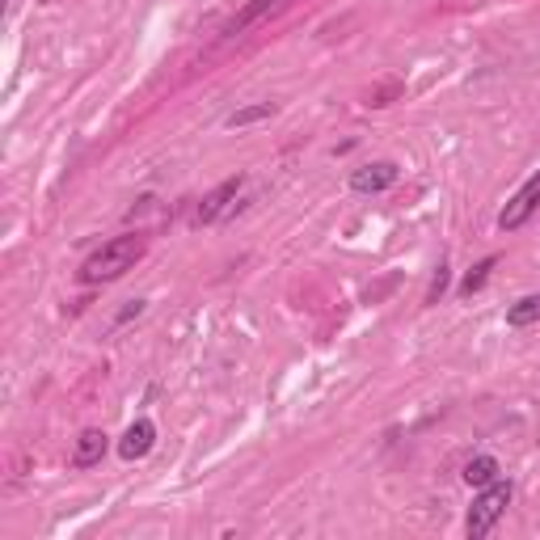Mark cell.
Wrapping results in <instances>:
<instances>
[{
  "instance_id": "6",
  "label": "cell",
  "mask_w": 540,
  "mask_h": 540,
  "mask_svg": "<svg viewBox=\"0 0 540 540\" xmlns=\"http://www.w3.org/2000/svg\"><path fill=\"white\" fill-rule=\"evenodd\" d=\"M152 443H157V422H152V418H135L127 427V435L119 439V456L123 460H144L152 452Z\"/></svg>"
},
{
  "instance_id": "2",
  "label": "cell",
  "mask_w": 540,
  "mask_h": 540,
  "mask_svg": "<svg viewBox=\"0 0 540 540\" xmlns=\"http://www.w3.org/2000/svg\"><path fill=\"white\" fill-rule=\"evenodd\" d=\"M511 498H515V486L511 481H490V486H481V494L473 498V507H469V519H465V532L473 536V540H481V536H490L494 532V524L503 519V511L511 507Z\"/></svg>"
},
{
  "instance_id": "5",
  "label": "cell",
  "mask_w": 540,
  "mask_h": 540,
  "mask_svg": "<svg viewBox=\"0 0 540 540\" xmlns=\"http://www.w3.org/2000/svg\"><path fill=\"white\" fill-rule=\"evenodd\" d=\"M397 178H401V169L393 161H372L351 173V190L355 195H384V190L397 186Z\"/></svg>"
},
{
  "instance_id": "1",
  "label": "cell",
  "mask_w": 540,
  "mask_h": 540,
  "mask_svg": "<svg viewBox=\"0 0 540 540\" xmlns=\"http://www.w3.org/2000/svg\"><path fill=\"white\" fill-rule=\"evenodd\" d=\"M148 254V237L140 233H123V237H110L102 249H93V254L81 262V270H76V279L81 283H110L127 275V270L135 266Z\"/></svg>"
},
{
  "instance_id": "9",
  "label": "cell",
  "mask_w": 540,
  "mask_h": 540,
  "mask_svg": "<svg viewBox=\"0 0 540 540\" xmlns=\"http://www.w3.org/2000/svg\"><path fill=\"white\" fill-rule=\"evenodd\" d=\"M540 321V292L536 296H524L507 308V325L511 330H524V325H536Z\"/></svg>"
},
{
  "instance_id": "12",
  "label": "cell",
  "mask_w": 540,
  "mask_h": 540,
  "mask_svg": "<svg viewBox=\"0 0 540 540\" xmlns=\"http://www.w3.org/2000/svg\"><path fill=\"white\" fill-rule=\"evenodd\" d=\"M443 287H448V270H443V266H439V275H435V283H431V296H427L431 304H435V300L443 296Z\"/></svg>"
},
{
  "instance_id": "8",
  "label": "cell",
  "mask_w": 540,
  "mask_h": 540,
  "mask_svg": "<svg viewBox=\"0 0 540 540\" xmlns=\"http://www.w3.org/2000/svg\"><path fill=\"white\" fill-rule=\"evenodd\" d=\"M460 477H465V486L481 490V486H490V481H498V477H503V465H498L494 456H473Z\"/></svg>"
},
{
  "instance_id": "3",
  "label": "cell",
  "mask_w": 540,
  "mask_h": 540,
  "mask_svg": "<svg viewBox=\"0 0 540 540\" xmlns=\"http://www.w3.org/2000/svg\"><path fill=\"white\" fill-rule=\"evenodd\" d=\"M245 190V173H233V178H224L216 190H207L203 203L195 207V224H220L228 211L237 207V195Z\"/></svg>"
},
{
  "instance_id": "10",
  "label": "cell",
  "mask_w": 540,
  "mask_h": 540,
  "mask_svg": "<svg viewBox=\"0 0 540 540\" xmlns=\"http://www.w3.org/2000/svg\"><path fill=\"white\" fill-rule=\"evenodd\" d=\"M498 266V258L490 254V258H481L473 270H469V275H465V283H460V296H477L481 292V287H486L490 283V270Z\"/></svg>"
},
{
  "instance_id": "11",
  "label": "cell",
  "mask_w": 540,
  "mask_h": 540,
  "mask_svg": "<svg viewBox=\"0 0 540 540\" xmlns=\"http://www.w3.org/2000/svg\"><path fill=\"white\" fill-rule=\"evenodd\" d=\"M270 114H275V106H270V102L245 106V110H233V114H228V127H233V131H241V127H254V123H262V119H270Z\"/></svg>"
},
{
  "instance_id": "4",
  "label": "cell",
  "mask_w": 540,
  "mask_h": 540,
  "mask_svg": "<svg viewBox=\"0 0 540 540\" xmlns=\"http://www.w3.org/2000/svg\"><path fill=\"white\" fill-rule=\"evenodd\" d=\"M536 207H540V169L507 199L503 216H498V228H503V233H515V228H524L536 216Z\"/></svg>"
},
{
  "instance_id": "7",
  "label": "cell",
  "mask_w": 540,
  "mask_h": 540,
  "mask_svg": "<svg viewBox=\"0 0 540 540\" xmlns=\"http://www.w3.org/2000/svg\"><path fill=\"white\" fill-rule=\"evenodd\" d=\"M102 456H106V435L81 431V439H76V448H72V469H93Z\"/></svg>"
}]
</instances>
